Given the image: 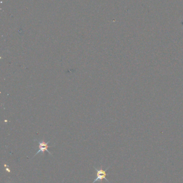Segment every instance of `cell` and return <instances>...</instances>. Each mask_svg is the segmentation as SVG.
<instances>
[{
    "label": "cell",
    "instance_id": "obj_1",
    "mask_svg": "<svg viewBox=\"0 0 183 183\" xmlns=\"http://www.w3.org/2000/svg\"><path fill=\"white\" fill-rule=\"evenodd\" d=\"M36 141H37V142H38V143H39V149H38V151L36 153V154L34 155V156H33V158H34L36 155L38 154V153H43V154H44V153H45V151H47L49 154L52 155V154L48 151V148L53 147L49 146V145H48V144H49V141L47 142H45L44 140H42L41 141H38V140H36Z\"/></svg>",
    "mask_w": 183,
    "mask_h": 183
},
{
    "label": "cell",
    "instance_id": "obj_2",
    "mask_svg": "<svg viewBox=\"0 0 183 183\" xmlns=\"http://www.w3.org/2000/svg\"><path fill=\"white\" fill-rule=\"evenodd\" d=\"M110 167H109V168H107L105 170H103V168H102V167H101V168L100 170H98L96 168H95V167H94V168H95V170L97 171V177L96 179L94 180V182L92 183H95V182H97V181L100 182L102 183L103 179H105L106 181H107V182H109V183H110V182H109V180H108L106 178V175H107V174H106V171L108 170L109 168H110Z\"/></svg>",
    "mask_w": 183,
    "mask_h": 183
}]
</instances>
